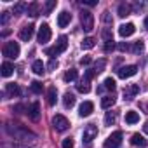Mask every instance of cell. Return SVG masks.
I'll use <instances>...</instances> for the list:
<instances>
[{
    "label": "cell",
    "instance_id": "obj_25",
    "mask_svg": "<svg viewBox=\"0 0 148 148\" xmlns=\"http://www.w3.org/2000/svg\"><path fill=\"white\" fill-rule=\"evenodd\" d=\"M77 77H79L77 70H73V68H71V70H68V71L64 73V75H63V80H64V82H73Z\"/></svg>",
    "mask_w": 148,
    "mask_h": 148
},
{
    "label": "cell",
    "instance_id": "obj_27",
    "mask_svg": "<svg viewBox=\"0 0 148 148\" xmlns=\"http://www.w3.org/2000/svg\"><path fill=\"white\" fill-rule=\"evenodd\" d=\"M25 11H28V4H25V2H18V4L12 7V12H14V14H23Z\"/></svg>",
    "mask_w": 148,
    "mask_h": 148
},
{
    "label": "cell",
    "instance_id": "obj_24",
    "mask_svg": "<svg viewBox=\"0 0 148 148\" xmlns=\"http://www.w3.org/2000/svg\"><path fill=\"white\" fill-rule=\"evenodd\" d=\"M125 122L127 124H136V122H139V113L138 112H127L125 113Z\"/></svg>",
    "mask_w": 148,
    "mask_h": 148
},
{
    "label": "cell",
    "instance_id": "obj_31",
    "mask_svg": "<svg viewBox=\"0 0 148 148\" xmlns=\"http://www.w3.org/2000/svg\"><path fill=\"white\" fill-rule=\"evenodd\" d=\"M105 68H106V59H103V58H101V59H98V61H96V64H94V68H92V70H94L96 73H101Z\"/></svg>",
    "mask_w": 148,
    "mask_h": 148
},
{
    "label": "cell",
    "instance_id": "obj_38",
    "mask_svg": "<svg viewBox=\"0 0 148 148\" xmlns=\"http://www.w3.org/2000/svg\"><path fill=\"white\" fill-rule=\"evenodd\" d=\"M9 19H11V14L9 12H2V16H0V25H7Z\"/></svg>",
    "mask_w": 148,
    "mask_h": 148
},
{
    "label": "cell",
    "instance_id": "obj_33",
    "mask_svg": "<svg viewBox=\"0 0 148 148\" xmlns=\"http://www.w3.org/2000/svg\"><path fill=\"white\" fill-rule=\"evenodd\" d=\"M103 87H105V89H108V91H115V80H113L112 77L105 79V82H103Z\"/></svg>",
    "mask_w": 148,
    "mask_h": 148
},
{
    "label": "cell",
    "instance_id": "obj_11",
    "mask_svg": "<svg viewBox=\"0 0 148 148\" xmlns=\"http://www.w3.org/2000/svg\"><path fill=\"white\" fill-rule=\"evenodd\" d=\"M138 92H139V86H138V84H129V86L124 89V99L131 101Z\"/></svg>",
    "mask_w": 148,
    "mask_h": 148
},
{
    "label": "cell",
    "instance_id": "obj_43",
    "mask_svg": "<svg viewBox=\"0 0 148 148\" xmlns=\"http://www.w3.org/2000/svg\"><path fill=\"white\" fill-rule=\"evenodd\" d=\"M89 63H91V58H89V56H84V58L80 59V64H84V66L89 64Z\"/></svg>",
    "mask_w": 148,
    "mask_h": 148
},
{
    "label": "cell",
    "instance_id": "obj_9",
    "mask_svg": "<svg viewBox=\"0 0 148 148\" xmlns=\"http://www.w3.org/2000/svg\"><path fill=\"white\" fill-rule=\"evenodd\" d=\"M51 35H52V32H51L49 25L44 23V25L40 26V30H38V42H40V44H47V42L51 40Z\"/></svg>",
    "mask_w": 148,
    "mask_h": 148
},
{
    "label": "cell",
    "instance_id": "obj_17",
    "mask_svg": "<svg viewBox=\"0 0 148 148\" xmlns=\"http://www.w3.org/2000/svg\"><path fill=\"white\" fill-rule=\"evenodd\" d=\"M26 14H28V16H32V18H37V16L40 14V5H38L37 2L28 4V11H26Z\"/></svg>",
    "mask_w": 148,
    "mask_h": 148
},
{
    "label": "cell",
    "instance_id": "obj_14",
    "mask_svg": "<svg viewBox=\"0 0 148 148\" xmlns=\"http://www.w3.org/2000/svg\"><path fill=\"white\" fill-rule=\"evenodd\" d=\"M28 117H30L33 122H37V120L40 119V105H38L37 101L30 105V108H28Z\"/></svg>",
    "mask_w": 148,
    "mask_h": 148
},
{
    "label": "cell",
    "instance_id": "obj_12",
    "mask_svg": "<svg viewBox=\"0 0 148 148\" xmlns=\"http://www.w3.org/2000/svg\"><path fill=\"white\" fill-rule=\"evenodd\" d=\"M92 112H94V105H92L91 101H84V103L79 106V115H80V117H89Z\"/></svg>",
    "mask_w": 148,
    "mask_h": 148
},
{
    "label": "cell",
    "instance_id": "obj_10",
    "mask_svg": "<svg viewBox=\"0 0 148 148\" xmlns=\"http://www.w3.org/2000/svg\"><path fill=\"white\" fill-rule=\"evenodd\" d=\"M33 32H35V26H33V25H26V26L21 28V32H19V38H21L23 42H28V40L33 37Z\"/></svg>",
    "mask_w": 148,
    "mask_h": 148
},
{
    "label": "cell",
    "instance_id": "obj_44",
    "mask_svg": "<svg viewBox=\"0 0 148 148\" xmlns=\"http://www.w3.org/2000/svg\"><path fill=\"white\" fill-rule=\"evenodd\" d=\"M49 68H51V70H54V68H58V61H54V59H51V63H49Z\"/></svg>",
    "mask_w": 148,
    "mask_h": 148
},
{
    "label": "cell",
    "instance_id": "obj_37",
    "mask_svg": "<svg viewBox=\"0 0 148 148\" xmlns=\"http://www.w3.org/2000/svg\"><path fill=\"white\" fill-rule=\"evenodd\" d=\"M73 145H75V143H73V139H71V138H64L61 146H63V148H73Z\"/></svg>",
    "mask_w": 148,
    "mask_h": 148
},
{
    "label": "cell",
    "instance_id": "obj_3",
    "mask_svg": "<svg viewBox=\"0 0 148 148\" xmlns=\"http://www.w3.org/2000/svg\"><path fill=\"white\" fill-rule=\"evenodd\" d=\"M7 131H9V134L11 136H16L18 139H23V141H26V138H32L33 141L37 139V136L33 134V132H30V131H26V129H23V127H7Z\"/></svg>",
    "mask_w": 148,
    "mask_h": 148
},
{
    "label": "cell",
    "instance_id": "obj_1",
    "mask_svg": "<svg viewBox=\"0 0 148 148\" xmlns=\"http://www.w3.org/2000/svg\"><path fill=\"white\" fill-rule=\"evenodd\" d=\"M66 47H68V38H66L64 35H61V37L58 38V42H56V45H54V47L45 49V54H47V56H51V58H54V56H58V54L64 52V51H66Z\"/></svg>",
    "mask_w": 148,
    "mask_h": 148
},
{
    "label": "cell",
    "instance_id": "obj_6",
    "mask_svg": "<svg viewBox=\"0 0 148 148\" xmlns=\"http://www.w3.org/2000/svg\"><path fill=\"white\" fill-rule=\"evenodd\" d=\"M52 125H54V129L58 132H64L70 127V122H68V119L64 115H54L52 117Z\"/></svg>",
    "mask_w": 148,
    "mask_h": 148
},
{
    "label": "cell",
    "instance_id": "obj_15",
    "mask_svg": "<svg viewBox=\"0 0 148 148\" xmlns=\"http://www.w3.org/2000/svg\"><path fill=\"white\" fill-rule=\"evenodd\" d=\"M70 21H71V14H70V12H66V11L59 12V16H58V26H59V28L68 26V25H70Z\"/></svg>",
    "mask_w": 148,
    "mask_h": 148
},
{
    "label": "cell",
    "instance_id": "obj_46",
    "mask_svg": "<svg viewBox=\"0 0 148 148\" xmlns=\"http://www.w3.org/2000/svg\"><path fill=\"white\" fill-rule=\"evenodd\" d=\"M143 131H145V134H148V122H145V125H143Z\"/></svg>",
    "mask_w": 148,
    "mask_h": 148
},
{
    "label": "cell",
    "instance_id": "obj_19",
    "mask_svg": "<svg viewBox=\"0 0 148 148\" xmlns=\"http://www.w3.org/2000/svg\"><path fill=\"white\" fill-rule=\"evenodd\" d=\"M131 9H132V7H131L129 4H125V2H122V4L119 5V9H117V12H119V16H120V18H125V16H129V14H131Z\"/></svg>",
    "mask_w": 148,
    "mask_h": 148
},
{
    "label": "cell",
    "instance_id": "obj_7",
    "mask_svg": "<svg viewBox=\"0 0 148 148\" xmlns=\"http://www.w3.org/2000/svg\"><path fill=\"white\" fill-rule=\"evenodd\" d=\"M117 73H119L120 79H129V77H134L136 73H138V66H136V64H127V66L119 68Z\"/></svg>",
    "mask_w": 148,
    "mask_h": 148
},
{
    "label": "cell",
    "instance_id": "obj_20",
    "mask_svg": "<svg viewBox=\"0 0 148 148\" xmlns=\"http://www.w3.org/2000/svg\"><path fill=\"white\" fill-rule=\"evenodd\" d=\"M131 145H134V146H145V145H146V139H145L141 134L136 132V134L131 136Z\"/></svg>",
    "mask_w": 148,
    "mask_h": 148
},
{
    "label": "cell",
    "instance_id": "obj_21",
    "mask_svg": "<svg viewBox=\"0 0 148 148\" xmlns=\"http://www.w3.org/2000/svg\"><path fill=\"white\" fill-rule=\"evenodd\" d=\"M12 71H14V66L9 63V61H5V63H2V77H11L12 75Z\"/></svg>",
    "mask_w": 148,
    "mask_h": 148
},
{
    "label": "cell",
    "instance_id": "obj_42",
    "mask_svg": "<svg viewBox=\"0 0 148 148\" xmlns=\"http://www.w3.org/2000/svg\"><path fill=\"white\" fill-rule=\"evenodd\" d=\"M119 49H120L122 52H125V51H131V47H129V44H125V42H122V44H119Z\"/></svg>",
    "mask_w": 148,
    "mask_h": 148
},
{
    "label": "cell",
    "instance_id": "obj_36",
    "mask_svg": "<svg viewBox=\"0 0 148 148\" xmlns=\"http://www.w3.org/2000/svg\"><path fill=\"white\" fill-rule=\"evenodd\" d=\"M115 49V42L113 40H106L105 42V52H112Z\"/></svg>",
    "mask_w": 148,
    "mask_h": 148
},
{
    "label": "cell",
    "instance_id": "obj_39",
    "mask_svg": "<svg viewBox=\"0 0 148 148\" xmlns=\"http://www.w3.org/2000/svg\"><path fill=\"white\" fill-rule=\"evenodd\" d=\"M94 75H96V71H94V70H87V71H86L84 80H87V82H89V80H92V79H94Z\"/></svg>",
    "mask_w": 148,
    "mask_h": 148
},
{
    "label": "cell",
    "instance_id": "obj_32",
    "mask_svg": "<svg viewBox=\"0 0 148 148\" xmlns=\"http://www.w3.org/2000/svg\"><path fill=\"white\" fill-rule=\"evenodd\" d=\"M77 91H79V92H84V94H87V92L91 91V86H89V82H87V80H82L80 84H77Z\"/></svg>",
    "mask_w": 148,
    "mask_h": 148
},
{
    "label": "cell",
    "instance_id": "obj_45",
    "mask_svg": "<svg viewBox=\"0 0 148 148\" xmlns=\"http://www.w3.org/2000/svg\"><path fill=\"white\" fill-rule=\"evenodd\" d=\"M14 110H16L18 113H23V110H25V106H23V105H16V106H14Z\"/></svg>",
    "mask_w": 148,
    "mask_h": 148
},
{
    "label": "cell",
    "instance_id": "obj_8",
    "mask_svg": "<svg viewBox=\"0 0 148 148\" xmlns=\"http://www.w3.org/2000/svg\"><path fill=\"white\" fill-rule=\"evenodd\" d=\"M96 136H98V127H96L94 124H89V125L84 129V132H82V141H84V143H91Z\"/></svg>",
    "mask_w": 148,
    "mask_h": 148
},
{
    "label": "cell",
    "instance_id": "obj_13",
    "mask_svg": "<svg viewBox=\"0 0 148 148\" xmlns=\"http://www.w3.org/2000/svg\"><path fill=\"white\" fill-rule=\"evenodd\" d=\"M134 32H136V26H134L132 23H125V25H122V26L119 28V35L124 37V38H125V37H131Z\"/></svg>",
    "mask_w": 148,
    "mask_h": 148
},
{
    "label": "cell",
    "instance_id": "obj_18",
    "mask_svg": "<svg viewBox=\"0 0 148 148\" xmlns=\"http://www.w3.org/2000/svg\"><path fill=\"white\" fill-rule=\"evenodd\" d=\"M32 70H33V73H35V75H42V73L45 71V64H44L40 59H37V61H33V64H32Z\"/></svg>",
    "mask_w": 148,
    "mask_h": 148
},
{
    "label": "cell",
    "instance_id": "obj_34",
    "mask_svg": "<svg viewBox=\"0 0 148 148\" xmlns=\"http://www.w3.org/2000/svg\"><path fill=\"white\" fill-rule=\"evenodd\" d=\"M30 89H32V92H33V94H40V92H42V84L35 80V82H32V84H30Z\"/></svg>",
    "mask_w": 148,
    "mask_h": 148
},
{
    "label": "cell",
    "instance_id": "obj_40",
    "mask_svg": "<svg viewBox=\"0 0 148 148\" xmlns=\"http://www.w3.org/2000/svg\"><path fill=\"white\" fill-rule=\"evenodd\" d=\"M103 21H105L106 25H112V23H113V19H112V16H110V12H108V11H105V12H103Z\"/></svg>",
    "mask_w": 148,
    "mask_h": 148
},
{
    "label": "cell",
    "instance_id": "obj_23",
    "mask_svg": "<svg viewBox=\"0 0 148 148\" xmlns=\"http://www.w3.org/2000/svg\"><path fill=\"white\" fill-rule=\"evenodd\" d=\"M63 105H64V108H71L73 105H75V96H73L71 92H66L63 96Z\"/></svg>",
    "mask_w": 148,
    "mask_h": 148
},
{
    "label": "cell",
    "instance_id": "obj_5",
    "mask_svg": "<svg viewBox=\"0 0 148 148\" xmlns=\"http://www.w3.org/2000/svg\"><path fill=\"white\" fill-rule=\"evenodd\" d=\"M122 138H124V134H122L120 131L112 132V134L106 138V141H105V148H119V146L122 145Z\"/></svg>",
    "mask_w": 148,
    "mask_h": 148
},
{
    "label": "cell",
    "instance_id": "obj_2",
    "mask_svg": "<svg viewBox=\"0 0 148 148\" xmlns=\"http://www.w3.org/2000/svg\"><path fill=\"white\" fill-rule=\"evenodd\" d=\"M80 25H82V28L86 32H92L94 30V16H92V12L82 11L80 12Z\"/></svg>",
    "mask_w": 148,
    "mask_h": 148
},
{
    "label": "cell",
    "instance_id": "obj_16",
    "mask_svg": "<svg viewBox=\"0 0 148 148\" xmlns=\"http://www.w3.org/2000/svg\"><path fill=\"white\" fill-rule=\"evenodd\" d=\"M56 99H58V91H56V87H49V89H47V103H49V106H54V105H56Z\"/></svg>",
    "mask_w": 148,
    "mask_h": 148
},
{
    "label": "cell",
    "instance_id": "obj_47",
    "mask_svg": "<svg viewBox=\"0 0 148 148\" xmlns=\"http://www.w3.org/2000/svg\"><path fill=\"white\" fill-rule=\"evenodd\" d=\"M145 28H146V30H148V16H146V18H145Z\"/></svg>",
    "mask_w": 148,
    "mask_h": 148
},
{
    "label": "cell",
    "instance_id": "obj_26",
    "mask_svg": "<svg viewBox=\"0 0 148 148\" xmlns=\"http://www.w3.org/2000/svg\"><path fill=\"white\" fill-rule=\"evenodd\" d=\"M5 92H7L9 96H19V94H21V89H19L16 84H7Z\"/></svg>",
    "mask_w": 148,
    "mask_h": 148
},
{
    "label": "cell",
    "instance_id": "obj_30",
    "mask_svg": "<svg viewBox=\"0 0 148 148\" xmlns=\"http://www.w3.org/2000/svg\"><path fill=\"white\" fill-rule=\"evenodd\" d=\"M143 49H145V42H143V40L134 42V44H132V47H131V51H132L134 54H141V52H143Z\"/></svg>",
    "mask_w": 148,
    "mask_h": 148
},
{
    "label": "cell",
    "instance_id": "obj_4",
    "mask_svg": "<svg viewBox=\"0 0 148 148\" xmlns=\"http://www.w3.org/2000/svg\"><path fill=\"white\" fill-rule=\"evenodd\" d=\"M2 52H4L5 58H9V59H16V58L19 56V44H18V42H7V44L4 45Z\"/></svg>",
    "mask_w": 148,
    "mask_h": 148
},
{
    "label": "cell",
    "instance_id": "obj_22",
    "mask_svg": "<svg viewBox=\"0 0 148 148\" xmlns=\"http://www.w3.org/2000/svg\"><path fill=\"white\" fill-rule=\"evenodd\" d=\"M115 101H117V99H115L113 94H112V96H103V98H101V106H103V108H112V106L115 105Z\"/></svg>",
    "mask_w": 148,
    "mask_h": 148
},
{
    "label": "cell",
    "instance_id": "obj_29",
    "mask_svg": "<svg viewBox=\"0 0 148 148\" xmlns=\"http://www.w3.org/2000/svg\"><path fill=\"white\" fill-rule=\"evenodd\" d=\"M94 45H96V38H92V37H86L82 40V49H92Z\"/></svg>",
    "mask_w": 148,
    "mask_h": 148
},
{
    "label": "cell",
    "instance_id": "obj_35",
    "mask_svg": "<svg viewBox=\"0 0 148 148\" xmlns=\"http://www.w3.org/2000/svg\"><path fill=\"white\" fill-rule=\"evenodd\" d=\"M54 7H56V0H49V2L45 4V7H44V12L45 14H51Z\"/></svg>",
    "mask_w": 148,
    "mask_h": 148
},
{
    "label": "cell",
    "instance_id": "obj_28",
    "mask_svg": "<svg viewBox=\"0 0 148 148\" xmlns=\"http://www.w3.org/2000/svg\"><path fill=\"white\" fill-rule=\"evenodd\" d=\"M115 122H117V112H108L105 115V124L106 125H113Z\"/></svg>",
    "mask_w": 148,
    "mask_h": 148
},
{
    "label": "cell",
    "instance_id": "obj_41",
    "mask_svg": "<svg viewBox=\"0 0 148 148\" xmlns=\"http://www.w3.org/2000/svg\"><path fill=\"white\" fill-rule=\"evenodd\" d=\"M82 4H84V5H89V7H94V5H98V2H96V0H82Z\"/></svg>",
    "mask_w": 148,
    "mask_h": 148
}]
</instances>
